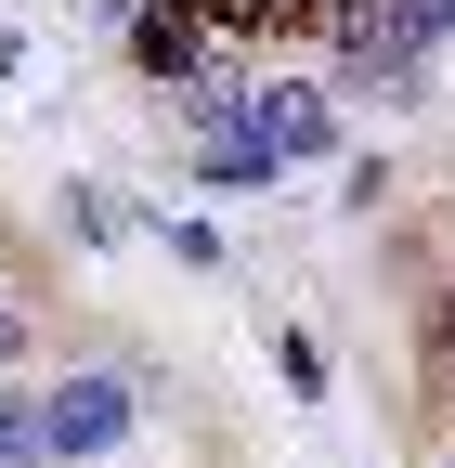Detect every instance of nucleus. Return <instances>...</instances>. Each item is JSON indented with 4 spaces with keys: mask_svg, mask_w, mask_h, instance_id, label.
I'll list each match as a JSON object with an SVG mask.
<instances>
[{
    "mask_svg": "<svg viewBox=\"0 0 455 468\" xmlns=\"http://www.w3.org/2000/svg\"><path fill=\"white\" fill-rule=\"evenodd\" d=\"M325 39H338V91H377V104H404L442 52L417 27V0H325Z\"/></svg>",
    "mask_w": 455,
    "mask_h": 468,
    "instance_id": "1",
    "label": "nucleus"
},
{
    "mask_svg": "<svg viewBox=\"0 0 455 468\" xmlns=\"http://www.w3.org/2000/svg\"><path fill=\"white\" fill-rule=\"evenodd\" d=\"M235 131L287 169V156H325L338 144V104H325V79H235Z\"/></svg>",
    "mask_w": 455,
    "mask_h": 468,
    "instance_id": "2",
    "label": "nucleus"
},
{
    "mask_svg": "<svg viewBox=\"0 0 455 468\" xmlns=\"http://www.w3.org/2000/svg\"><path fill=\"white\" fill-rule=\"evenodd\" d=\"M39 430H52V455H104V442H131V378H104V365H79V378H52L39 390Z\"/></svg>",
    "mask_w": 455,
    "mask_h": 468,
    "instance_id": "3",
    "label": "nucleus"
},
{
    "mask_svg": "<svg viewBox=\"0 0 455 468\" xmlns=\"http://www.w3.org/2000/svg\"><path fill=\"white\" fill-rule=\"evenodd\" d=\"M208 39H221V27L196 14V0H143V14H131V52H143L169 91H196V79H208Z\"/></svg>",
    "mask_w": 455,
    "mask_h": 468,
    "instance_id": "4",
    "label": "nucleus"
},
{
    "mask_svg": "<svg viewBox=\"0 0 455 468\" xmlns=\"http://www.w3.org/2000/svg\"><path fill=\"white\" fill-rule=\"evenodd\" d=\"M0 468H66L52 430H39V403H0Z\"/></svg>",
    "mask_w": 455,
    "mask_h": 468,
    "instance_id": "5",
    "label": "nucleus"
},
{
    "mask_svg": "<svg viewBox=\"0 0 455 468\" xmlns=\"http://www.w3.org/2000/svg\"><path fill=\"white\" fill-rule=\"evenodd\" d=\"M429 403L455 417V300H429Z\"/></svg>",
    "mask_w": 455,
    "mask_h": 468,
    "instance_id": "6",
    "label": "nucleus"
},
{
    "mask_svg": "<svg viewBox=\"0 0 455 468\" xmlns=\"http://www.w3.org/2000/svg\"><path fill=\"white\" fill-rule=\"evenodd\" d=\"M196 14H208L221 39H248V27H287V14H300V0H196Z\"/></svg>",
    "mask_w": 455,
    "mask_h": 468,
    "instance_id": "7",
    "label": "nucleus"
},
{
    "mask_svg": "<svg viewBox=\"0 0 455 468\" xmlns=\"http://www.w3.org/2000/svg\"><path fill=\"white\" fill-rule=\"evenodd\" d=\"M14 351H26V313H14V300H0V365H14Z\"/></svg>",
    "mask_w": 455,
    "mask_h": 468,
    "instance_id": "8",
    "label": "nucleus"
},
{
    "mask_svg": "<svg viewBox=\"0 0 455 468\" xmlns=\"http://www.w3.org/2000/svg\"><path fill=\"white\" fill-rule=\"evenodd\" d=\"M91 14H118V27H131V14H143V0H91Z\"/></svg>",
    "mask_w": 455,
    "mask_h": 468,
    "instance_id": "9",
    "label": "nucleus"
}]
</instances>
